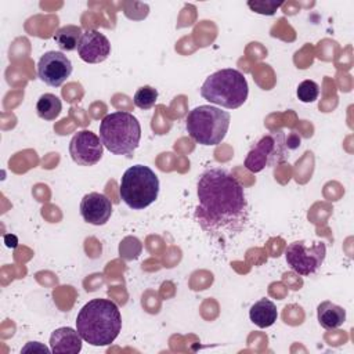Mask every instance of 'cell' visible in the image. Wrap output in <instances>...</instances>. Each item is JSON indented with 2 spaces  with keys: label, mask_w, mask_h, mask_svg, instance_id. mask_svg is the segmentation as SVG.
Returning a JSON list of instances; mask_svg holds the SVG:
<instances>
[{
  "label": "cell",
  "mask_w": 354,
  "mask_h": 354,
  "mask_svg": "<svg viewBox=\"0 0 354 354\" xmlns=\"http://www.w3.org/2000/svg\"><path fill=\"white\" fill-rule=\"evenodd\" d=\"M249 318L259 328H268L277 321L278 311L270 299L263 297L250 307Z\"/></svg>",
  "instance_id": "obj_15"
},
{
  "label": "cell",
  "mask_w": 354,
  "mask_h": 354,
  "mask_svg": "<svg viewBox=\"0 0 354 354\" xmlns=\"http://www.w3.org/2000/svg\"><path fill=\"white\" fill-rule=\"evenodd\" d=\"M119 192L122 201L130 209H145L158 198L159 178L148 166L134 165L123 173Z\"/></svg>",
  "instance_id": "obj_7"
},
{
  "label": "cell",
  "mask_w": 354,
  "mask_h": 354,
  "mask_svg": "<svg viewBox=\"0 0 354 354\" xmlns=\"http://www.w3.org/2000/svg\"><path fill=\"white\" fill-rule=\"evenodd\" d=\"M317 318L324 329H336L344 324L346 310L329 300H325L317 307Z\"/></svg>",
  "instance_id": "obj_14"
},
{
  "label": "cell",
  "mask_w": 354,
  "mask_h": 354,
  "mask_svg": "<svg viewBox=\"0 0 354 354\" xmlns=\"http://www.w3.org/2000/svg\"><path fill=\"white\" fill-rule=\"evenodd\" d=\"M156 100H158V90L151 86L140 87L133 97L134 105L140 109H151L156 104Z\"/></svg>",
  "instance_id": "obj_18"
},
{
  "label": "cell",
  "mask_w": 354,
  "mask_h": 354,
  "mask_svg": "<svg viewBox=\"0 0 354 354\" xmlns=\"http://www.w3.org/2000/svg\"><path fill=\"white\" fill-rule=\"evenodd\" d=\"M100 138L109 152L131 156L141 138L140 122L130 112H112L100 123Z\"/></svg>",
  "instance_id": "obj_3"
},
{
  "label": "cell",
  "mask_w": 354,
  "mask_h": 354,
  "mask_svg": "<svg viewBox=\"0 0 354 354\" xmlns=\"http://www.w3.org/2000/svg\"><path fill=\"white\" fill-rule=\"evenodd\" d=\"M77 54L87 64H100L109 57L111 43L104 33L95 29H87L82 35Z\"/></svg>",
  "instance_id": "obj_11"
},
{
  "label": "cell",
  "mask_w": 354,
  "mask_h": 354,
  "mask_svg": "<svg viewBox=\"0 0 354 354\" xmlns=\"http://www.w3.org/2000/svg\"><path fill=\"white\" fill-rule=\"evenodd\" d=\"M326 256V245L322 241H314L310 245L300 239L288 245L285 259L288 266L299 275L310 277L315 274Z\"/></svg>",
  "instance_id": "obj_8"
},
{
  "label": "cell",
  "mask_w": 354,
  "mask_h": 354,
  "mask_svg": "<svg viewBox=\"0 0 354 354\" xmlns=\"http://www.w3.org/2000/svg\"><path fill=\"white\" fill-rule=\"evenodd\" d=\"M122 329V315L118 306L108 299H93L76 317V330L91 346H109Z\"/></svg>",
  "instance_id": "obj_2"
},
{
  "label": "cell",
  "mask_w": 354,
  "mask_h": 354,
  "mask_svg": "<svg viewBox=\"0 0 354 354\" xmlns=\"http://www.w3.org/2000/svg\"><path fill=\"white\" fill-rule=\"evenodd\" d=\"M231 116L213 105H199L191 109L185 118L189 137L202 145H218L230 127Z\"/></svg>",
  "instance_id": "obj_6"
},
{
  "label": "cell",
  "mask_w": 354,
  "mask_h": 354,
  "mask_svg": "<svg viewBox=\"0 0 354 354\" xmlns=\"http://www.w3.org/2000/svg\"><path fill=\"white\" fill-rule=\"evenodd\" d=\"M296 94L301 102H314L319 95V86L314 80H303L297 86Z\"/></svg>",
  "instance_id": "obj_19"
},
{
  "label": "cell",
  "mask_w": 354,
  "mask_h": 354,
  "mask_svg": "<svg viewBox=\"0 0 354 354\" xmlns=\"http://www.w3.org/2000/svg\"><path fill=\"white\" fill-rule=\"evenodd\" d=\"M282 3H274V1H249L248 6L259 14H266V15H272L277 8L281 6Z\"/></svg>",
  "instance_id": "obj_20"
},
{
  "label": "cell",
  "mask_w": 354,
  "mask_h": 354,
  "mask_svg": "<svg viewBox=\"0 0 354 354\" xmlns=\"http://www.w3.org/2000/svg\"><path fill=\"white\" fill-rule=\"evenodd\" d=\"M195 220L213 239L221 242L241 234L249 221V205L242 184L223 167H207L196 184Z\"/></svg>",
  "instance_id": "obj_1"
},
{
  "label": "cell",
  "mask_w": 354,
  "mask_h": 354,
  "mask_svg": "<svg viewBox=\"0 0 354 354\" xmlns=\"http://www.w3.org/2000/svg\"><path fill=\"white\" fill-rule=\"evenodd\" d=\"M80 214L86 223L104 225L112 214V202L100 192L86 194L80 202Z\"/></svg>",
  "instance_id": "obj_12"
},
{
  "label": "cell",
  "mask_w": 354,
  "mask_h": 354,
  "mask_svg": "<svg viewBox=\"0 0 354 354\" xmlns=\"http://www.w3.org/2000/svg\"><path fill=\"white\" fill-rule=\"evenodd\" d=\"M299 147L300 136L296 131L288 134L282 129L270 131L252 145L245 159V167L252 173H259L267 166L285 162L289 153Z\"/></svg>",
  "instance_id": "obj_4"
},
{
  "label": "cell",
  "mask_w": 354,
  "mask_h": 354,
  "mask_svg": "<svg viewBox=\"0 0 354 354\" xmlns=\"http://www.w3.org/2000/svg\"><path fill=\"white\" fill-rule=\"evenodd\" d=\"M61 109H62L61 100L51 93L41 94L36 102L37 116L44 120H54L61 113Z\"/></svg>",
  "instance_id": "obj_17"
},
{
  "label": "cell",
  "mask_w": 354,
  "mask_h": 354,
  "mask_svg": "<svg viewBox=\"0 0 354 354\" xmlns=\"http://www.w3.org/2000/svg\"><path fill=\"white\" fill-rule=\"evenodd\" d=\"M4 242H6V245H7L8 248H15L17 243H18L15 235H6V236H4Z\"/></svg>",
  "instance_id": "obj_21"
},
{
  "label": "cell",
  "mask_w": 354,
  "mask_h": 354,
  "mask_svg": "<svg viewBox=\"0 0 354 354\" xmlns=\"http://www.w3.org/2000/svg\"><path fill=\"white\" fill-rule=\"evenodd\" d=\"M249 86L242 72L232 68L220 69L206 77L201 87V95L210 104L228 109H236L245 104Z\"/></svg>",
  "instance_id": "obj_5"
},
{
  "label": "cell",
  "mask_w": 354,
  "mask_h": 354,
  "mask_svg": "<svg viewBox=\"0 0 354 354\" xmlns=\"http://www.w3.org/2000/svg\"><path fill=\"white\" fill-rule=\"evenodd\" d=\"M82 35H83V30L80 26L65 25L55 32L54 40L62 51H73L77 48V46L80 43Z\"/></svg>",
  "instance_id": "obj_16"
},
{
  "label": "cell",
  "mask_w": 354,
  "mask_h": 354,
  "mask_svg": "<svg viewBox=\"0 0 354 354\" xmlns=\"http://www.w3.org/2000/svg\"><path fill=\"white\" fill-rule=\"evenodd\" d=\"M102 147L101 138L95 133L80 130L69 142V153L75 163L80 166H94L102 158Z\"/></svg>",
  "instance_id": "obj_9"
},
{
  "label": "cell",
  "mask_w": 354,
  "mask_h": 354,
  "mask_svg": "<svg viewBox=\"0 0 354 354\" xmlns=\"http://www.w3.org/2000/svg\"><path fill=\"white\" fill-rule=\"evenodd\" d=\"M72 73L71 59L61 51H47L37 62V76L51 87H59Z\"/></svg>",
  "instance_id": "obj_10"
},
{
  "label": "cell",
  "mask_w": 354,
  "mask_h": 354,
  "mask_svg": "<svg viewBox=\"0 0 354 354\" xmlns=\"http://www.w3.org/2000/svg\"><path fill=\"white\" fill-rule=\"evenodd\" d=\"M82 336L77 330L62 326L50 336V351L55 354H77L82 350Z\"/></svg>",
  "instance_id": "obj_13"
}]
</instances>
